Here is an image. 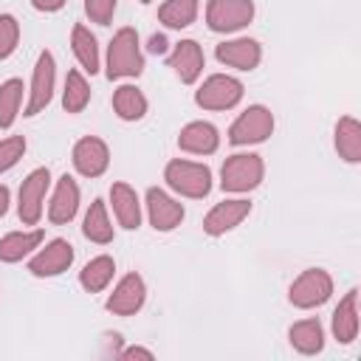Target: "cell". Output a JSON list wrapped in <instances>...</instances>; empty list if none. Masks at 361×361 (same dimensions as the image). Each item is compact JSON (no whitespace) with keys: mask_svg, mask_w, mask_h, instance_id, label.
Segmentation results:
<instances>
[{"mask_svg":"<svg viewBox=\"0 0 361 361\" xmlns=\"http://www.w3.org/2000/svg\"><path fill=\"white\" fill-rule=\"evenodd\" d=\"M141 71H144V56L138 48V34L135 28L124 25L113 34L110 48H107V79L138 76Z\"/></svg>","mask_w":361,"mask_h":361,"instance_id":"cell-1","label":"cell"},{"mask_svg":"<svg viewBox=\"0 0 361 361\" xmlns=\"http://www.w3.org/2000/svg\"><path fill=\"white\" fill-rule=\"evenodd\" d=\"M262 175H265L262 158L254 152H240V155L226 158V164L220 169V186H223V192L243 195V192L257 189Z\"/></svg>","mask_w":361,"mask_h":361,"instance_id":"cell-2","label":"cell"},{"mask_svg":"<svg viewBox=\"0 0 361 361\" xmlns=\"http://www.w3.org/2000/svg\"><path fill=\"white\" fill-rule=\"evenodd\" d=\"M164 180L183 197H206L212 192V169L195 161H169L164 169Z\"/></svg>","mask_w":361,"mask_h":361,"instance_id":"cell-3","label":"cell"},{"mask_svg":"<svg viewBox=\"0 0 361 361\" xmlns=\"http://www.w3.org/2000/svg\"><path fill=\"white\" fill-rule=\"evenodd\" d=\"M330 293H333L330 274L322 271V268H307L290 285V305L293 307H302V310H310V307L324 305L330 299Z\"/></svg>","mask_w":361,"mask_h":361,"instance_id":"cell-4","label":"cell"},{"mask_svg":"<svg viewBox=\"0 0 361 361\" xmlns=\"http://www.w3.org/2000/svg\"><path fill=\"white\" fill-rule=\"evenodd\" d=\"M240 99H243V82L226 73L209 76L195 93V102L203 110H231L234 104H240Z\"/></svg>","mask_w":361,"mask_h":361,"instance_id":"cell-5","label":"cell"},{"mask_svg":"<svg viewBox=\"0 0 361 361\" xmlns=\"http://www.w3.org/2000/svg\"><path fill=\"white\" fill-rule=\"evenodd\" d=\"M251 17H254L251 0H209L206 6V23L217 34L240 31L251 23Z\"/></svg>","mask_w":361,"mask_h":361,"instance_id":"cell-6","label":"cell"},{"mask_svg":"<svg viewBox=\"0 0 361 361\" xmlns=\"http://www.w3.org/2000/svg\"><path fill=\"white\" fill-rule=\"evenodd\" d=\"M271 133H274V116H271V110L262 107V104H251V107L243 110V113L237 116V121L231 124L228 141L237 144V147H240V144H259V141H265Z\"/></svg>","mask_w":361,"mask_h":361,"instance_id":"cell-7","label":"cell"},{"mask_svg":"<svg viewBox=\"0 0 361 361\" xmlns=\"http://www.w3.org/2000/svg\"><path fill=\"white\" fill-rule=\"evenodd\" d=\"M51 186V172L48 166H39L34 169L23 183H20V203H17V214L25 226H37L39 217H42V200H45V192Z\"/></svg>","mask_w":361,"mask_h":361,"instance_id":"cell-8","label":"cell"},{"mask_svg":"<svg viewBox=\"0 0 361 361\" xmlns=\"http://www.w3.org/2000/svg\"><path fill=\"white\" fill-rule=\"evenodd\" d=\"M54 79H56L54 54H51V51H42V54L37 56V65H34L31 96H28V104H25V113H23V116H37V113H42V110L51 104V96H54Z\"/></svg>","mask_w":361,"mask_h":361,"instance_id":"cell-9","label":"cell"},{"mask_svg":"<svg viewBox=\"0 0 361 361\" xmlns=\"http://www.w3.org/2000/svg\"><path fill=\"white\" fill-rule=\"evenodd\" d=\"M71 262H73V245H71L68 240L56 237V240H51L45 248H39V251L31 257L28 271H31L34 276H56V274L68 271Z\"/></svg>","mask_w":361,"mask_h":361,"instance_id":"cell-10","label":"cell"},{"mask_svg":"<svg viewBox=\"0 0 361 361\" xmlns=\"http://www.w3.org/2000/svg\"><path fill=\"white\" fill-rule=\"evenodd\" d=\"M110 164V149L102 138L96 135H87V138H79L76 147H73V166L79 175L85 178H99Z\"/></svg>","mask_w":361,"mask_h":361,"instance_id":"cell-11","label":"cell"},{"mask_svg":"<svg viewBox=\"0 0 361 361\" xmlns=\"http://www.w3.org/2000/svg\"><path fill=\"white\" fill-rule=\"evenodd\" d=\"M248 212H251V203L243 200V197H237V200H223V203H217V206L203 217V231H206L209 237H220V234L231 231L234 226H240V223L248 217Z\"/></svg>","mask_w":361,"mask_h":361,"instance_id":"cell-12","label":"cell"},{"mask_svg":"<svg viewBox=\"0 0 361 361\" xmlns=\"http://www.w3.org/2000/svg\"><path fill=\"white\" fill-rule=\"evenodd\" d=\"M214 56L228 65V68H237V71H254L262 59V48L257 39L251 37H240V39H231V42H220L214 48Z\"/></svg>","mask_w":361,"mask_h":361,"instance_id":"cell-13","label":"cell"},{"mask_svg":"<svg viewBox=\"0 0 361 361\" xmlns=\"http://www.w3.org/2000/svg\"><path fill=\"white\" fill-rule=\"evenodd\" d=\"M147 212H149V223L155 231H172L183 220V206L158 186L147 189Z\"/></svg>","mask_w":361,"mask_h":361,"instance_id":"cell-14","label":"cell"},{"mask_svg":"<svg viewBox=\"0 0 361 361\" xmlns=\"http://www.w3.org/2000/svg\"><path fill=\"white\" fill-rule=\"evenodd\" d=\"M144 299H147L144 279H141L138 274H127V276L116 285V290L110 293V299H107V310L116 313V316H133V313L141 310Z\"/></svg>","mask_w":361,"mask_h":361,"instance_id":"cell-15","label":"cell"},{"mask_svg":"<svg viewBox=\"0 0 361 361\" xmlns=\"http://www.w3.org/2000/svg\"><path fill=\"white\" fill-rule=\"evenodd\" d=\"M76 209H79V186L71 175H62L56 180V189H54V197L48 206V220L54 226H65L76 217Z\"/></svg>","mask_w":361,"mask_h":361,"instance_id":"cell-16","label":"cell"},{"mask_svg":"<svg viewBox=\"0 0 361 361\" xmlns=\"http://www.w3.org/2000/svg\"><path fill=\"white\" fill-rule=\"evenodd\" d=\"M169 68L178 73V79L183 85L197 82V76L203 73V51L195 39H180L175 45V51L169 54Z\"/></svg>","mask_w":361,"mask_h":361,"instance_id":"cell-17","label":"cell"},{"mask_svg":"<svg viewBox=\"0 0 361 361\" xmlns=\"http://www.w3.org/2000/svg\"><path fill=\"white\" fill-rule=\"evenodd\" d=\"M217 144H220L217 127L209 121H192L178 135V147L183 152H192V155H212L217 149Z\"/></svg>","mask_w":361,"mask_h":361,"instance_id":"cell-18","label":"cell"},{"mask_svg":"<svg viewBox=\"0 0 361 361\" xmlns=\"http://www.w3.org/2000/svg\"><path fill=\"white\" fill-rule=\"evenodd\" d=\"M333 336L341 344H353L358 338V290H347L338 307L333 310Z\"/></svg>","mask_w":361,"mask_h":361,"instance_id":"cell-19","label":"cell"},{"mask_svg":"<svg viewBox=\"0 0 361 361\" xmlns=\"http://www.w3.org/2000/svg\"><path fill=\"white\" fill-rule=\"evenodd\" d=\"M110 203H113V212H116L118 226H124L130 231L141 226V203H138V195H135L133 186L113 183L110 186Z\"/></svg>","mask_w":361,"mask_h":361,"instance_id":"cell-20","label":"cell"},{"mask_svg":"<svg viewBox=\"0 0 361 361\" xmlns=\"http://www.w3.org/2000/svg\"><path fill=\"white\" fill-rule=\"evenodd\" d=\"M288 338H290V347H293L296 353H302V355H316V353H322V347H324L322 322H319V319H302V322L290 324Z\"/></svg>","mask_w":361,"mask_h":361,"instance_id":"cell-21","label":"cell"},{"mask_svg":"<svg viewBox=\"0 0 361 361\" xmlns=\"http://www.w3.org/2000/svg\"><path fill=\"white\" fill-rule=\"evenodd\" d=\"M42 243V231L31 228V231H11L0 240V262H20L25 254H31L34 248H39Z\"/></svg>","mask_w":361,"mask_h":361,"instance_id":"cell-22","label":"cell"},{"mask_svg":"<svg viewBox=\"0 0 361 361\" xmlns=\"http://www.w3.org/2000/svg\"><path fill=\"white\" fill-rule=\"evenodd\" d=\"M336 149L350 164L361 161V124L353 116L338 118V124H336Z\"/></svg>","mask_w":361,"mask_h":361,"instance_id":"cell-23","label":"cell"},{"mask_svg":"<svg viewBox=\"0 0 361 361\" xmlns=\"http://www.w3.org/2000/svg\"><path fill=\"white\" fill-rule=\"evenodd\" d=\"M113 110L124 121H138L147 113V96L135 85H121L113 93Z\"/></svg>","mask_w":361,"mask_h":361,"instance_id":"cell-24","label":"cell"},{"mask_svg":"<svg viewBox=\"0 0 361 361\" xmlns=\"http://www.w3.org/2000/svg\"><path fill=\"white\" fill-rule=\"evenodd\" d=\"M113 271H116L113 257L102 254V257H93V259L79 271V282H82V288H85L87 293H99V290H104V288L110 285Z\"/></svg>","mask_w":361,"mask_h":361,"instance_id":"cell-25","label":"cell"},{"mask_svg":"<svg viewBox=\"0 0 361 361\" xmlns=\"http://www.w3.org/2000/svg\"><path fill=\"white\" fill-rule=\"evenodd\" d=\"M82 231H85V237H87L90 243H99V245H104V243L113 240V226H110V220H107L104 200L96 197V200L90 203V209H87V214H85Z\"/></svg>","mask_w":361,"mask_h":361,"instance_id":"cell-26","label":"cell"},{"mask_svg":"<svg viewBox=\"0 0 361 361\" xmlns=\"http://www.w3.org/2000/svg\"><path fill=\"white\" fill-rule=\"evenodd\" d=\"M71 45H73V54H76L79 65H82L87 73H96V71H99V45H96V37H93L85 25H73V31H71Z\"/></svg>","mask_w":361,"mask_h":361,"instance_id":"cell-27","label":"cell"},{"mask_svg":"<svg viewBox=\"0 0 361 361\" xmlns=\"http://www.w3.org/2000/svg\"><path fill=\"white\" fill-rule=\"evenodd\" d=\"M197 17V0H166L158 8V20L166 28H186Z\"/></svg>","mask_w":361,"mask_h":361,"instance_id":"cell-28","label":"cell"},{"mask_svg":"<svg viewBox=\"0 0 361 361\" xmlns=\"http://www.w3.org/2000/svg\"><path fill=\"white\" fill-rule=\"evenodd\" d=\"M90 102V85L79 71H68L65 76V93H62V107L68 113H82Z\"/></svg>","mask_w":361,"mask_h":361,"instance_id":"cell-29","label":"cell"},{"mask_svg":"<svg viewBox=\"0 0 361 361\" xmlns=\"http://www.w3.org/2000/svg\"><path fill=\"white\" fill-rule=\"evenodd\" d=\"M23 102V82L20 79H6L0 85V130H8L20 113Z\"/></svg>","mask_w":361,"mask_h":361,"instance_id":"cell-30","label":"cell"},{"mask_svg":"<svg viewBox=\"0 0 361 361\" xmlns=\"http://www.w3.org/2000/svg\"><path fill=\"white\" fill-rule=\"evenodd\" d=\"M20 39V23L11 14H0V59H8Z\"/></svg>","mask_w":361,"mask_h":361,"instance_id":"cell-31","label":"cell"},{"mask_svg":"<svg viewBox=\"0 0 361 361\" xmlns=\"http://www.w3.org/2000/svg\"><path fill=\"white\" fill-rule=\"evenodd\" d=\"M25 155V138L23 135H8L0 141V172H8L20 158Z\"/></svg>","mask_w":361,"mask_h":361,"instance_id":"cell-32","label":"cell"},{"mask_svg":"<svg viewBox=\"0 0 361 361\" xmlns=\"http://www.w3.org/2000/svg\"><path fill=\"white\" fill-rule=\"evenodd\" d=\"M85 11L93 23L99 25H107L113 20V11H116V0H85Z\"/></svg>","mask_w":361,"mask_h":361,"instance_id":"cell-33","label":"cell"},{"mask_svg":"<svg viewBox=\"0 0 361 361\" xmlns=\"http://www.w3.org/2000/svg\"><path fill=\"white\" fill-rule=\"evenodd\" d=\"M166 48H169V42H166L164 34H152V37H149V45H147L149 54H166Z\"/></svg>","mask_w":361,"mask_h":361,"instance_id":"cell-34","label":"cell"},{"mask_svg":"<svg viewBox=\"0 0 361 361\" xmlns=\"http://www.w3.org/2000/svg\"><path fill=\"white\" fill-rule=\"evenodd\" d=\"M121 358H144V361H152L155 355L149 353V350H144V347H127V350H121L118 353Z\"/></svg>","mask_w":361,"mask_h":361,"instance_id":"cell-35","label":"cell"},{"mask_svg":"<svg viewBox=\"0 0 361 361\" xmlns=\"http://www.w3.org/2000/svg\"><path fill=\"white\" fill-rule=\"evenodd\" d=\"M65 3L68 0H31V6L39 8V11H59Z\"/></svg>","mask_w":361,"mask_h":361,"instance_id":"cell-36","label":"cell"},{"mask_svg":"<svg viewBox=\"0 0 361 361\" xmlns=\"http://www.w3.org/2000/svg\"><path fill=\"white\" fill-rule=\"evenodd\" d=\"M8 212V186L0 183V217Z\"/></svg>","mask_w":361,"mask_h":361,"instance_id":"cell-37","label":"cell"},{"mask_svg":"<svg viewBox=\"0 0 361 361\" xmlns=\"http://www.w3.org/2000/svg\"><path fill=\"white\" fill-rule=\"evenodd\" d=\"M141 3H149V0H141Z\"/></svg>","mask_w":361,"mask_h":361,"instance_id":"cell-38","label":"cell"}]
</instances>
